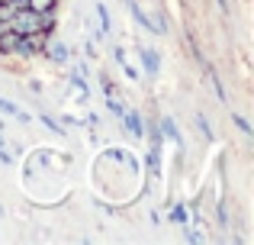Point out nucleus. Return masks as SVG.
I'll return each instance as SVG.
<instances>
[{
    "instance_id": "obj_9",
    "label": "nucleus",
    "mask_w": 254,
    "mask_h": 245,
    "mask_svg": "<svg viewBox=\"0 0 254 245\" xmlns=\"http://www.w3.org/2000/svg\"><path fill=\"white\" fill-rule=\"evenodd\" d=\"M0 3H6V0H0Z\"/></svg>"
},
{
    "instance_id": "obj_6",
    "label": "nucleus",
    "mask_w": 254,
    "mask_h": 245,
    "mask_svg": "<svg viewBox=\"0 0 254 245\" xmlns=\"http://www.w3.org/2000/svg\"><path fill=\"white\" fill-rule=\"evenodd\" d=\"M52 58H55V62H68V49H64L62 42H55L52 45Z\"/></svg>"
},
{
    "instance_id": "obj_7",
    "label": "nucleus",
    "mask_w": 254,
    "mask_h": 245,
    "mask_svg": "<svg viewBox=\"0 0 254 245\" xmlns=\"http://www.w3.org/2000/svg\"><path fill=\"white\" fill-rule=\"evenodd\" d=\"M29 6H32V10H39V13H45V10L55 6V0H29Z\"/></svg>"
},
{
    "instance_id": "obj_2",
    "label": "nucleus",
    "mask_w": 254,
    "mask_h": 245,
    "mask_svg": "<svg viewBox=\"0 0 254 245\" xmlns=\"http://www.w3.org/2000/svg\"><path fill=\"white\" fill-rule=\"evenodd\" d=\"M142 62H145V68H148V75H158V55L151 49H142Z\"/></svg>"
},
{
    "instance_id": "obj_1",
    "label": "nucleus",
    "mask_w": 254,
    "mask_h": 245,
    "mask_svg": "<svg viewBox=\"0 0 254 245\" xmlns=\"http://www.w3.org/2000/svg\"><path fill=\"white\" fill-rule=\"evenodd\" d=\"M10 29L19 32V36H32V32L52 29V19H45V13L32 10V6H19V10L10 16Z\"/></svg>"
},
{
    "instance_id": "obj_3",
    "label": "nucleus",
    "mask_w": 254,
    "mask_h": 245,
    "mask_svg": "<svg viewBox=\"0 0 254 245\" xmlns=\"http://www.w3.org/2000/svg\"><path fill=\"white\" fill-rule=\"evenodd\" d=\"M123 120L129 123V129L135 132V136H142V123H138V113H132V110H123Z\"/></svg>"
},
{
    "instance_id": "obj_5",
    "label": "nucleus",
    "mask_w": 254,
    "mask_h": 245,
    "mask_svg": "<svg viewBox=\"0 0 254 245\" xmlns=\"http://www.w3.org/2000/svg\"><path fill=\"white\" fill-rule=\"evenodd\" d=\"M97 16H100V32H110V13H106V6H97Z\"/></svg>"
},
{
    "instance_id": "obj_4",
    "label": "nucleus",
    "mask_w": 254,
    "mask_h": 245,
    "mask_svg": "<svg viewBox=\"0 0 254 245\" xmlns=\"http://www.w3.org/2000/svg\"><path fill=\"white\" fill-rule=\"evenodd\" d=\"M0 110H6V113H10V116H19V120H29V113H23V110H19V107H13L10 100H0Z\"/></svg>"
},
{
    "instance_id": "obj_8",
    "label": "nucleus",
    "mask_w": 254,
    "mask_h": 245,
    "mask_svg": "<svg viewBox=\"0 0 254 245\" xmlns=\"http://www.w3.org/2000/svg\"><path fill=\"white\" fill-rule=\"evenodd\" d=\"M10 29V23H6V19H0V32H6Z\"/></svg>"
}]
</instances>
